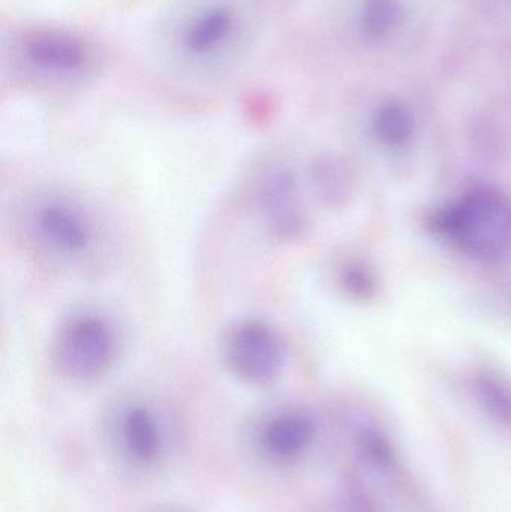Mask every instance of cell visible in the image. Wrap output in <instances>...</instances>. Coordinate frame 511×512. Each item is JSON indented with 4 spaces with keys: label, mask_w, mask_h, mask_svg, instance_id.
<instances>
[{
    "label": "cell",
    "mask_w": 511,
    "mask_h": 512,
    "mask_svg": "<svg viewBox=\"0 0 511 512\" xmlns=\"http://www.w3.org/2000/svg\"><path fill=\"white\" fill-rule=\"evenodd\" d=\"M12 234L24 254L65 273H98L116 256L113 225L83 194L62 186H38L12 207Z\"/></svg>",
    "instance_id": "obj_1"
},
{
    "label": "cell",
    "mask_w": 511,
    "mask_h": 512,
    "mask_svg": "<svg viewBox=\"0 0 511 512\" xmlns=\"http://www.w3.org/2000/svg\"><path fill=\"white\" fill-rule=\"evenodd\" d=\"M99 441L108 463L122 477H161L182 453L185 432L176 409L159 394L129 390L105 406Z\"/></svg>",
    "instance_id": "obj_2"
},
{
    "label": "cell",
    "mask_w": 511,
    "mask_h": 512,
    "mask_svg": "<svg viewBox=\"0 0 511 512\" xmlns=\"http://www.w3.org/2000/svg\"><path fill=\"white\" fill-rule=\"evenodd\" d=\"M125 333L119 319L101 306L72 307L54 327L48 360L57 376L72 384L104 381L119 366Z\"/></svg>",
    "instance_id": "obj_3"
},
{
    "label": "cell",
    "mask_w": 511,
    "mask_h": 512,
    "mask_svg": "<svg viewBox=\"0 0 511 512\" xmlns=\"http://www.w3.org/2000/svg\"><path fill=\"white\" fill-rule=\"evenodd\" d=\"M429 228L468 258L501 261L511 249V198L497 186H474L435 210Z\"/></svg>",
    "instance_id": "obj_4"
},
{
    "label": "cell",
    "mask_w": 511,
    "mask_h": 512,
    "mask_svg": "<svg viewBox=\"0 0 511 512\" xmlns=\"http://www.w3.org/2000/svg\"><path fill=\"white\" fill-rule=\"evenodd\" d=\"M320 436V423L308 408L281 400L249 418L242 433L243 453L261 471L282 477L312 459Z\"/></svg>",
    "instance_id": "obj_5"
},
{
    "label": "cell",
    "mask_w": 511,
    "mask_h": 512,
    "mask_svg": "<svg viewBox=\"0 0 511 512\" xmlns=\"http://www.w3.org/2000/svg\"><path fill=\"white\" fill-rule=\"evenodd\" d=\"M248 18L237 0H192L171 27L179 59L197 71H218L239 53Z\"/></svg>",
    "instance_id": "obj_6"
},
{
    "label": "cell",
    "mask_w": 511,
    "mask_h": 512,
    "mask_svg": "<svg viewBox=\"0 0 511 512\" xmlns=\"http://www.w3.org/2000/svg\"><path fill=\"white\" fill-rule=\"evenodd\" d=\"M12 68L24 81L45 89H68L84 83L96 68L92 45L68 30L33 27L15 36Z\"/></svg>",
    "instance_id": "obj_7"
},
{
    "label": "cell",
    "mask_w": 511,
    "mask_h": 512,
    "mask_svg": "<svg viewBox=\"0 0 511 512\" xmlns=\"http://www.w3.org/2000/svg\"><path fill=\"white\" fill-rule=\"evenodd\" d=\"M219 357L237 381L248 387L266 388L284 375L287 345L272 322L261 316H242L222 333Z\"/></svg>",
    "instance_id": "obj_8"
},
{
    "label": "cell",
    "mask_w": 511,
    "mask_h": 512,
    "mask_svg": "<svg viewBox=\"0 0 511 512\" xmlns=\"http://www.w3.org/2000/svg\"><path fill=\"white\" fill-rule=\"evenodd\" d=\"M351 445L360 465L404 512H440L405 463L389 433L374 421L354 420Z\"/></svg>",
    "instance_id": "obj_9"
},
{
    "label": "cell",
    "mask_w": 511,
    "mask_h": 512,
    "mask_svg": "<svg viewBox=\"0 0 511 512\" xmlns=\"http://www.w3.org/2000/svg\"><path fill=\"white\" fill-rule=\"evenodd\" d=\"M252 207L261 230L288 245L305 236L309 213L296 171L287 165L266 168L252 188Z\"/></svg>",
    "instance_id": "obj_10"
},
{
    "label": "cell",
    "mask_w": 511,
    "mask_h": 512,
    "mask_svg": "<svg viewBox=\"0 0 511 512\" xmlns=\"http://www.w3.org/2000/svg\"><path fill=\"white\" fill-rule=\"evenodd\" d=\"M309 185L315 197L329 207L344 206L353 189L350 168L336 156L314 159L308 170Z\"/></svg>",
    "instance_id": "obj_11"
},
{
    "label": "cell",
    "mask_w": 511,
    "mask_h": 512,
    "mask_svg": "<svg viewBox=\"0 0 511 512\" xmlns=\"http://www.w3.org/2000/svg\"><path fill=\"white\" fill-rule=\"evenodd\" d=\"M470 393L486 418L511 433V384L497 373L480 372L470 381Z\"/></svg>",
    "instance_id": "obj_12"
},
{
    "label": "cell",
    "mask_w": 511,
    "mask_h": 512,
    "mask_svg": "<svg viewBox=\"0 0 511 512\" xmlns=\"http://www.w3.org/2000/svg\"><path fill=\"white\" fill-rule=\"evenodd\" d=\"M375 137L389 147H402L413 138L416 120L407 105L392 101L381 105L374 114Z\"/></svg>",
    "instance_id": "obj_13"
},
{
    "label": "cell",
    "mask_w": 511,
    "mask_h": 512,
    "mask_svg": "<svg viewBox=\"0 0 511 512\" xmlns=\"http://www.w3.org/2000/svg\"><path fill=\"white\" fill-rule=\"evenodd\" d=\"M402 20V6L398 0H366L362 11V30L368 38L389 36Z\"/></svg>",
    "instance_id": "obj_14"
},
{
    "label": "cell",
    "mask_w": 511,
    "mask_h": 512,
    "mask_svg": "<svg viewBox=\"0 0 511 512\" xmlns=\"http://www.w3.org/2000/svg\"><path fill=\"white\" fill-rule=\"evenodd\" d=\"M336 280L341 291L353 300H368L377 291V279L371 268L357 259L345 261L339 267Z\"/></svg>",
    "instance_id": "obj_15"
},
{
    "label": "cell",
    "mask_w": 511,
    "mask_h": 512,
    "mask_svg": "<svg viewBox=\"0 0 511 512\" xmlns=\"http://www.w3.org/2000/svg\"><path fill=\"white\" fill-rule=\"evenodd\" d=\"M339 512H380L375 507L374 501L365 493L359 484H351L347 487L341 502H339Z\"/></svg>",
    "instance_id": "obj_16"
},
{
    "label": "cell",
    "mask_w": 511,
    "mask_h": 512,
    "mask_svg": "<svg viewBox=\"0 0 511 512\" xmlns=\"http://www.w3.org/2000/svg\"><path fill=\"white\" fill-rule=\"evenodd\" d=\"M146 512H195L189 510L186 507H180V505H159V507L152 508V510Z\"/></svg>",
    "instance_id": "obj_17"
}]
</instances>
